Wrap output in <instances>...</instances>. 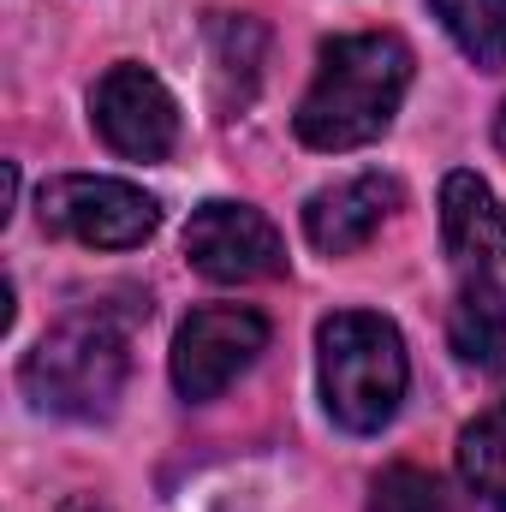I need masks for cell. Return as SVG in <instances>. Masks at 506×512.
<instances>
[{
  "instance_id": "cell-1",
  "label": "cell",
  "mask_w": 506,
  "mask_h": 512,
  "mask_svg": "<svg viewBox=\"0 0 506 512\" xmlns=\"http://www.w3.org/2000/svg\"><path fill=\"white\" fill-rule=\"evenodd\" d=\"M411 48L393 30H352L322 42L316 54V78L292 114L298 143L340 155V149H364L393 126L405 90H411Z\"/></svg>"
},
{
  "instance_id": "cell-2",
  "label": "cell",
  "mask_w": 506,
  "mask_h": 512,
  "mask_svg": "<svg viewBox=\"0 0 506 512\" xmlns=\"http://www.w3.org/2000/svg\"><path fill=\"white\" fill-rule=\"evenodd\" d=\"M131 376V352H126V328L108 310H78L66 322H54L30 352H24V399L36 411L54 417H78L96 423L120 405Z\"/></svg>"
},
{
  "instance_id": "cell-3",
  "label": "cell",
  "mask_w": 506,
  "mask_h": 512,
  "mask_svg": "<svg viewBox=\"0 0 506 512\" xmlns=\"http://www.w3.org/2000/svg\"><path fill=\"white\" fill-rule=\"evenodd\" d=\"M316 370H322V405L346 435L387 429L411 382L405 340L376 310H334L316 328Z\"/></svg>"
},
{
  "instance_id": "cell-4",
  "label": "cell",
  "mask_w": 506,
  "mask_h": 512,
  "mask_svg": "<svg viewBox=\"0 0 506 512\" xmlns=\"http://www.w3.org/2000/svg\"><path fill=\"white\" fill-rule=\"evenodd\" d=\"M36 215H42V233L78 239L90 251H137L161 227V203L143 185L108 179V173H60V179H48L42 197H36Z\"/></svg>"
},
{
  "instance_id": "cell-5",
  "label": "cell",
  "mask_w": 506,
  "mask_h": 512,
  "mask_svg": "<svg viewBox=\"0 0 506 512\" xmlns=\"http://www.w3.org/2000/svg\"><path fill=\"white\" fill-rule=\"evenodd\" d=\"M262 352H268V316L245 304H203L173 334V387L191 405H203L227 393Z\"/></svg>"
},
{
  "instance_id": "cell-6",
  "label": "cell",
  "mask_w": 506,
  "mask_h": 512,
  "mask_svg": "<svg viewBox=\"0 0 506 512\" xmlns=\"http://www.w3.org/2000/svg\"><path fill=\"white\" fill-rule=\"evenodd\" d=\"M185 256L215 286H251V280L286 274V239L274 233V221L251 203H227V197H215L191 215Z\"/></svg>"
},
{
  "instance_id": "cell-7",
  "label": "cell",
  "mask_w": 506,
  "mask_h": 512,
  "mask_svg": "<svg viewBox=\"0 0 506 512\" xmlns=\"http://www.w3.org/2000/svg\"><path fill=\"white\" fill-rule=\"evenodd\" d=\"M90 120L102 143L126 161H167L179 143V102L149 66H108L102 84L90 90Z\"/></svg>"
},
{
  "instance_id": "cell-8",
  "label": "cell",
  "mask_w": 506,
  "mask_h": 512,
  "mask_svg": "<svg viewBox=\"0 0 506 512\" xmlns=\"http://www.w3.org/2000/svg\"><path fill=\"white\" fill-rule=\"evenodd\" d=\"M393 209H399V185L387 173H358V179L322 185L304 203V239L322 256H352L376 239Z\"/></svg>"
},
{
  "instance_id": "cell-9",
  "label": "cell",
  "mask_w": 506,
  "mask_h": 512,
  "mask_svg": "<svg viewBox=\"0 0 506 512\" xmlns=\"http://www.w3.org/2000/svg\"><path fill=\"white\" fill-rule=\"evenodd\" d=\"M441 245L465 274H495L506 262V209L489 191V179L477 173L441 179Z\"/></svg>"
},
{
  "instance_id": "cell-10",
  "label": "cell",
  "mask_w": 506,
  "mask_h": 512,
  "mask_svg": "<svg viewBox=\"0 0 506 512\" xmlns=\"http://www.w3.org/2000/svg\"><path fill=\"white\" fill-rule=\"evenodd\" d=\"M447 340H453L459 364L506 382V286H495V280L465 286L447 316Z\"/></svg>"
},
{
  "instance_id": "cell-11",
  "label": "cell",
  "mask_w": 506,
  "mask_h": 512,
  "mask_svg": "<svg viewBox=\"0 0 506 512\" xmlns=\"http://www.w3.org/2000/svg\"><path fill=\"white\" fill-rule=\"evenodd\" d=\"M459 477L483 507L506 512V399L459 429Z\"/></svg>"
},
{
  "instance_id": "cell-12",
  "label": "cell",
  "mask_w": 506,
  "mask_h": 512,
  "mask_svg": "<svg viewBox=\"0 0 506 512\" xmlns=\"http://www.w3.org/2000/svg\"><path fill=\"white\" fill-rule=\"evenodd\" d=\"M441 30L459 42V54L483 72L506 66V0H429Z\"/></svg>"
},
{
  "instance_id": "cell-13",
  "label": "cell",
  "mask_w": 506,
  "mask_h": 512,
  "mask_svg": "<svg viewBox=\"0 0 506 512\" xmlns=\"http://www.w3.org/2000/svg\"><path fill=\"white\" fill-rule=\"evenodd\" d=\"M209 54H215V78H221V102H251L256 90V66H262V30L251 18L215 12L209 18Z\"/></svg>"
},
{
  "instance_id": "cell-14",
  "label": "cell",
  "mask_w": 506,
  "mask_h": 512,
  "mask_svg": "<svg viewBox=\"0 0 506 512\" xmlns=\"http://www.w3.org/2000/svg\"><path fill=\"white\" fill-rule=\"evenodd\" d=\"M370 512H465V501L417 465H387L370 483Z\"/></svg>"
},
{
  "instance_id": "cell-15",
  "label": "cell",
  "mask_w": 506,
  "mask_h": 512,
  "mask_svg": "<svg viewBox=\"0 0 506 512\" xmlns=\"http://www.w3.org/2000/svg\"><path fill=\"white\" fill-rule=\"evenodd\" d=\"M495 149L506 155V102H501V114H495Z\"/></svg>"
},
{
  "instance_id": "cell-16",
  "label": "cell",
  "mask_w": 506,
  "mask_h": 512,
  "mask_svg": "<svg viewBox=\"0 0 506 512\" xmlns=\"http://www.w3.org/2000/svg\"><path fill=\"white\" fill-rule=\"evenodd\" d=\"M60 512H108V507H96V501H66Z\"/></svg>"
}]
</instances>
